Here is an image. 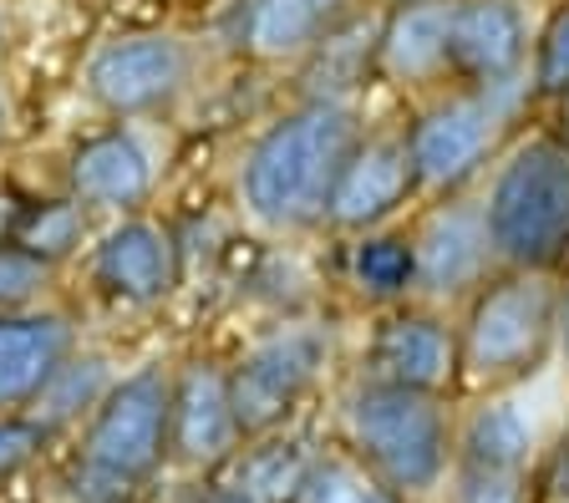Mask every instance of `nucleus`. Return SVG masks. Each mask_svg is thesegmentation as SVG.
<instances>
[{
    "mask_svg": "<svg viewBox=\"0 0 569 503\" xmlns=\"http://www.w3.org/2000/svg\"><path fill=\"white\" fill-rule=\"evenodd\" d=\"M361 138V118L351 102L336 97H306L296 108L270 118L254 143L244 148L234 173V199L260 229L296 234V229L326 224V199L336 173Z\"/></svg>",
    "mask_w": 569,
    "mask_h": 503,
    "instance_id": "nucleus-1",
    "label": "nucleus"
},
{
    "mask_svg": "<svg viewBox=\"0 0 569 503\" xmlns=\"http://www.w3.org/2000/svg\"><path fill=\"white\" fill-rule=\"evenodd\" d=\"M493 260L503 270H545L569 264V143L555 132L523 138L483 199Z\"/></svg>",
    "mask_w": 569,
    "mask_h": 503,
    "instance_id": "nucleus-2",
    "label": "nucleus"
},
{
    "mask_svg": "<svg viewBox=\"0 0 569 503\" xmlns=\"http://www.w3.org/2000/svg\"><path fill=\"white\" fill-rule=\"evenodd\" d=\"M199 82V47L173 26L102 37L82 61V92L107 122H153Z\"/></svg>",
    "mask_w": 569,
    "mask_h": 503,
    "instance_id": "nucleus-3",
    "label": "nucleus"
},
{
    "mask_svg": "<svg viewBox=\"0 0 569 503\" xmlns=\"http://www.w3.org/2000/svg\"><path fill=\"white\" fill-rule=\"evenodd\" d=\"M559 335V290L545 270H503L483 280L458 335V366L498 386L529 376Z\"/></svg>",
    "mask_w": 569,
    "mask_h": 503,
    "instance_id": "nucleus-4",
    "label": "nucleus"
},
{
    "mask_svg": "<svg viewBox=\"0 0 569 503\" xmlns=\"http://www.w3.org/2000/svg\"><path fill=\"white\" fill-rule=\"evenodd\" d=\"M346 427L367 453L371 473L397 493L432 489L448 467V412L438 392L371 376L346 402Z\"/></svg>",
    "mask_w": 569,
    "mask_h": 503,
    "instance_id": "nucleus-5",
    "label": "nucleus"
},
{
    "mask_svg": "<svg viewBox=\"0 0 569 503\" xmlns=\"http://www.w3.org/2000/svg\"><path fill=\"white\" fill-rule=\"evenodd\" d=\"M168 412H173V372L163 361L118 376L87 418L82 467L122 493L132 483H148L168 457Z\"/></svg>",
    "mask_w": 569,
    "mask_h": 503,
    "instance_id": "nucleus-6",
    "label": "nucleus"
},
{
    "mask_svg": "<svg viewBox=\"0 0 569 503\" xmlns=\"http://www.w3.org/2000/svg\"><path fill=\"white\" fill-rule=\"evenodd\" d=\"M503 87H468V92L438 97L432 108L417 112L407 128V153H412V173L422 193H452L473 179L488 163L503 128V108H498Z\"/></svg>",
    "mask_w": 569,
    "mask_h": 503,
    "instance_id": "nucleus-7",
    "label": "nucleus"
},
{
    "mask_svg": "<svg viewBox=\"0 0 569 503\" xmlns=\"http://www.w3.org/2000/svg\"><path fill=\"white\" fill-rule=\"evenodd\" d=\"M320 361H326V335L316 325H280L264 341H254L234 366H224L239 432L254 437V432L280 427L306 396V386L316 382Z\"/></svg>",
    "mask_w": 569,
    "mask_h": 503,
    "instance_id": "nucleus-8",
    "label": "nucleus"
},
{
    "mask_svg": "<svg viewBox=\"0 0 569 503\" xmlns=\"http://www.w3.org/2000/svg\"><path fill=\"white\" fill-rule=\"evenodd\" d=\"M158 153L142 138V122H107L77 138L61 168V189L92 214H142L158 193Z\"/></svg>",
    "mask_w": 569,
    "mask_h": 503,
    "instance_id": "nucleus-9",
    "label": "nucleus"
},
{
    "mask_svg": "<svg viewBox=\"0 0 569 503\" xmlns=\"http://www.w3.org/2000/svg\"><path fill=\"white\" fill-rule=\"evenodd\" d=\"M87 270H92V285L107 300L153 311L183 280V244H178L173 224H163V219L142 209V214L112 219L97 234L92 250H87Z\"/></svg>",
    "mask_w": 569,
    "mask_h": 503,
    "instance_id": "nucleus-10",
    "label": "nucleus"
},
{
    "mask_svg": "<svg viewBox=\"0 0 569 503\" xmlns=\"http://www.w3.org/2000/svg\"><path fill=\"white\" fill-rule=\"evenodd\" d=\"M412 290L427 295H462L478 290L493 270V240H488V219L483 199H442L422 224L412 229Z\"/></svg>",
    "mask_w": 569,
    "mask_h": 503,
    "instance_id": "nucleus-11",
    "label": "nucleus"
},
{
    "mask_svg": "<svg viewBox=\"0 0 569 503\" xmlns=\"http://www.w3.org/2000/svg\"><path fill=\"white\" fill-rule=\"evenodd\" d=\"M417 193L412 153H407V132H361L351 148V158L336 173V189L326 199V224L367 234L381 219H391L397 209Z\"/></svg>",
    "mask_w": 569,
    "mask_h": 503,
    "instance_id": "nucleus-12",
    "label": "nucleus"
},
{
    "mask_svg": "<svg viewBox=\"0 0 569 503\" xmlns=\"http://www.w3.org/2000/svg\"><path fill=\"white\" fill-rule=\"evenodd\" d=\"M239 418L229 402V372L213 361H189L173 372V412H168V457L183 467H219L239 447Z\"/></svg>",
    "mask_w": 569,
    "mask_h": 503,
    "instance_id": "nucleus-13",
    "label": "nucleus"
},
{
    "mask_svg": "<svg viewBox=\"0 0 569 503\" xmlns=\"http://www.w3.org/2000/svg\"><path fill=\"white\" fill-rule=\"evenodd\" d=\"M351 16V0H239L229 41L244 61L296 67Z\"/></svg>",
    "mask_w": 569,
    "mask_h": 503,
    "instance_id": "nucleus-14",
    "label": "nucleus"
},
{
    "mask_svg": "<svg viewBox=\"0 0 569 503\" xmlns=\"http://www.w3.org/2000/svg\"><path fill=\"white\" fill-rule=\"evenodd\" d=\"M452 77L468 87H509L529 57L519 0H452Z\"/></svg>",
    "mask_w": 569,
    "mask_h": 503,
    "instance_id": "nucleus-15",
    "label": "nucleus"
},
{
    "mask_svg": "<svg viewBox=\"0 0 569 503\" xmlns=\"http://www.w3.org/2000/svg\"><path fill=\"white\" fill-rule=\"evenodd\" d=\"M77 351V321L67 311H0V412H26Z\"/></svg>",
    "mask_w": 569,
    "mask_h": 503,
    "instance_id": "nucleus-16",
    "label": "nucleus"
},
{
    "mask_svg": "<svg viewBox=\"0 0 569 503\" xmlns=\"http://www.w3.org/2000/svg\"><path fill=\"white\" fill-rule=\"evenodd\" d=\"M452 0H397L377 26V72L397 87L452 77Z\"/></svg>",
    "mask_w": 569,
    "mask_h": 503,
    "instance_id": "nucleus-17",
    "label": "nucleus"
},
{
    "mask_svg": "<svg viewBox=\"0 0 569 503\" xmlns=\"http://www.w3.org/2000/svg\"><path fill=\"white\" fill-rule=\"evenodd\" d=\"M458 372V335L422 311H397L371 335V376L438 392Z\"/></svg>",
    "mask_w": 569,
    "mask_h": 503,
    "instance_id": "nucleus-18",
    "label": "nucleus"
},
{
    "mask_svg": "<svg viewBox=\"0 0 569 503\" xmlns=\"http://www.w3.org/2000/svg\"><path fill=\"white\" fill-rule=\"evenodd\" d=\"M6 234L61 270L71 254L92 240V209L77 204V199L61 189L57 199H31V204L16 209V219H11V229H6Z\"/></svg>",
    "mask_w": 569,
    "mask_h": 503,
    "instance_id": "nucleus-19",
    "label": "nucleus"
},
{
    "mask_svg": "<svg viewBox=\"0 0 569 503\" xmlns=\"http://www.w3.org/2000/svg\"><path fill=\"white\" fill-rule=\"evenodd\" d=\"M107 386H112V372H107L102 351H71L57 372H51V382L36 392L26 418H36L47 432H57L77 418H92V408L107 396Z\"/></svg>",
    "mask_w": 569,
    "mask_h": 503,
    "instance_id": "nucleus-20",
    "label": "nucleus"
},
{
    "mask_svg": "<svg viewBox=\"0 0 569 503\" xmlns=\"http://www.w3.org/2000/svg\"><path fill=\"white\" fill-rule=\"evenodd\" d=\"M529 447H533V432L513 402H488L462 427V463L468 467H509V473H523Z\"/></svg>",
    "mask_w": 569,
    "mask_h": 503,
    "instance_id": "nucleus-21",
    "label": "nucleus"
},
{
    "mask_svg": "<svg viewBox=\"0 0 569 503\" xmlns=\"http://www.w3.org/2000/svg\"><path fill=\"white\" fill-rule=\"evenodd\" d=\"M412 234H377L367 229L361 240L351 244V280L361 295L371 300H397L412 290Z\"/></svg>",
    "mask_w": 569,
    "mask_h": 503,
    "instance_id": "nucleus-22",
    "label": "nucleus"
},
{
    "mask_svg": "<svg viewBox=\"0 0 569 503\" xmlns=\"http://www.w3.org/2000/svg\"><path fill=\"white\" fill-rule=\"evenodd\" d=\"M290 503H402V493L351 457H310Z\"/></svg>",
    "mask_w": 569,
    "mask_h": 503,
    "instance_id": "nucleus-23",
    "label": "nucleus"
},
{
    "mask_svg": "<svg viewBox=\"0 0 569 503\" xmlns=\"http://www.w3.org/2000/svg\"><path fill=\"white\" fill-rule=\"evenodd\" d=\"M57 264L16 244L11 234H0V311H31L51 295L57 285Z\"/></svg>",
    "mask_w": 569,
    "mask_h": 503,
    "instance_id": "nucleus-24",
    "label": "nucleus"
},
{
    "mask_svg": "<svg viewBox=\"0 0 569 503\" xmlns=\"http://www.w3.org/2000/svg\"><path fill=\"white\" fill-rule=\"evenodd\" d=\"M310 457L300 453V447H260V453L244 463V489L254 493L260 503H284L290 493H296V483L306 479Z\"/></svg>",
    "mask_w": 569,
    "mask_h": 503,
    "instance_id": "nucleus-25",
    "label": "nucleus"
},
{
    "mask_svg": "<svg viewBox=\"0 0 569 503\" xmlns=\"http://www.w3.org/2000/svg\"><path fill=\"white\" fill-rule=\"evenodd\" d=\"M533 92L565 97L569 92V0L549 11L545 31L533 41Z\"/></svg>",
    "mask_w": 569,
    "mask_h": 503,
    "instance_id": "nucleus-26",
    "label": "nucleus"
},
{
    "mask_svg": "<svg viewBox=\"0 0 569 503\" xmlns=\"http://www.w3.org/2000/svg\"><path fill=\"white\" fill-rule=\"evenodd\" d=\"M47 437H51V432L41 427L36 418H26V412H0V479L21 473V467L41 453V443H47Z\"/></svg>",
    "mask_w": 569,
    "mask_h": 503,
    "instance_id": "nucleus-27",
    "label": "nucleus"
},
{
    "mask_svg": "<svg viewBox=\"0 0 569 503\" xmlns=\"http://www.w3.org/2000/svg\"><path fill=\"white\" fill-rule=\"evenodd\" d=\"M458 503H529L523 499V473H509V467H468L462 463Z\"/></svg>",
    "mask_w": 569,
    "mask_h": 503,
    "instance_id": "nucleus-28",
    "label": "nucleus"
},
{
    "mask_svg": "<svg viewBox=\"0 0 569 503\" xmlns=\"http://www.w3.org/2000/svg\"><path fill=\"white\" fill-rule=\"evenodd\" d=\"M16 138V108H11V92L0 87V148Z\"/></svg>",
    "mask_w": 569,
    "mask_h": 503,
    "instance_id": "nucleus-29",
    "label": "nucleus"
},
{
    "mask_svg": "<svg viewBox=\"0 0 569 503\" xmlns=\"http://www.w3.org/2000/svg\"><path fill=\"white\" fill-rule=\"evenodd\" d=\"M209 503H260V499H254V493H249L244 483H234V489H219Z\"/></svg>",
    "mask_w": 569,
    "mask_h": 503,
    "instance_id": "nucleus-30",
    "label": "nucleus"
},
{
    "mask_svg": "<svg viewBox=\"0 0 569 503\" xmlns=\"http://www.w3.org/2000/svg\"><path fill=\"white\" fill-rule=\"evenodd\" d=\"M559 346H565V361H569V290L559 295Z\"/></svg>",
    "mask_w": 569,
    "mask_h": 503,
    "instance_id": "nucleus-31",
    "label": "nucleus"
},
{
    "mask_svg": "<svg viewBox=\"0 0 569 503\" xmlns=\"http://www.w3.org/2000/svg\"><path fill=\"white\" fill-rule=\"evenodd\" d=\"M6 37H11V26H6V6H0V51H6Z\"/></svg>",
    "mask_w": 569,
    "mask_h": 503,
    "instance_id": "nucleus-32",
    "label": "nucleus"
},
{
    "mask_svg": "<svg viewBox=\"0 0 569 503\" xmlns=\"http://www.w3.org/2000/svg\"><path fill=\"white\" fill-rule=\"evenodd\" d=\"M559 102H565V132H559V138H565V143H569V92L559 97Z\"/></svg>",
    "mask_w": 569,
    "mask_h": 503,
    "instance_id": "nucleus-33",
    "label": "nucleus"
},
{
    "mask_svg": "<svg viewBox=\"0 0 569 503\" xmlns=\"http://www.w3.org/2000/svg\"><path fill=\"white\" fill-rule=\"evenodd\" d=\"M391 6H397V0H391Z\"/></svg>",
    "mask_w": 569,
    "mask_h": 503,
    "instance_id": "nucleus-34",
    "label": "nucleus"
}]
</instances>
